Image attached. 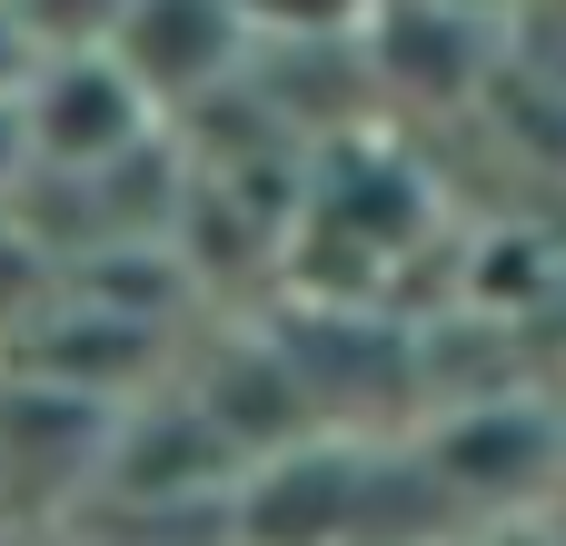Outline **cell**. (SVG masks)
Here are the masks:
<instances>
[{
	"mask_svg": "<svg viewBox=\"0 0 566 546\" xmlns=\"http://www.w3.org/2000/svg\"><path fill=\"white\" fill-rule=\"evenodd\" d=\"M10 10L40 40V60L50 50H109V20H119V0H10Z\"/></svg>",
	"mask_w": 566,
	"mask_h": 546,
	"instance_id": "4",
	"label": "cell"
},
{
	"mask_svg": "<svg viewBox=\"0 0 566 546\" xmlns=\"http://www.w3.org/2000/svg\"><path fill=\"white\" fill-rule=\"evenodd\" d=\"M20 129H30L40 179H90V169L129 159V149L159 129V99H149L109 50H50V60L20 80Z\"/></svg>",
	"mask_w": 566,
	"mask_h": 546,
	"instance_id": "1",
	"label": "cell"
},
{
	"mask_svg": "<svg viewBox=\"0 0 566 546\" xmlns=\"http://www.w3.org/2000/svg\"><path fill=\"white\" fill-rule=\"evenodd\" d=\"M30 179H40V159H30V129H20V99H0V209H10Z\"/></svg>",
	"mask_w": 566,
	"mask_h": 546,
	"instance_id": "5",
	"label": "cell"
},
{
	"mask_svg": "<svg viewBox=\"0 0 566 546\" xmlns=\"http://www.w3.org/2000/svg\"><path fill=\"white\" fill-rule=\"evenodd\" d=\"M10 546H50V537H10ZM60 546H70V537H60Z\"/></svg>",
	"mask_w": 566,
	"mask_h": 546,
	"instance_id": "6",
	"label": "cell"
},
{
	"mask_svg": "<svg viewBox=\"0 0 566 546\" xmlns=\"http://www.w3.org/2000/svg\"><path fill=\"white\" fill-rule=\"evenodd\" d=\"M249 20L259 50H318V40H358L378 0H229Z\"/></svg>",
	"mask_w": 566,
	"mask_h": 546,
	"instance_id": "3",
	"label": "cell"
},
{
	"mask_svg": "<svg viewBox=\"0 0 566 546\" xmlns=\"http://www.w3.org/2000/svg\"><path fill=\"white\" fill-rule=\"evenodd\" d=\"M249 50L259 40L229 0H119V20H109V60L159 99V119L219 99L249 70Z\"/></svg>",
	"mask_w": 566,
	"mask_h": 546,
	"instance_id": "2",
	"label": "cell"
}]
</instances>
